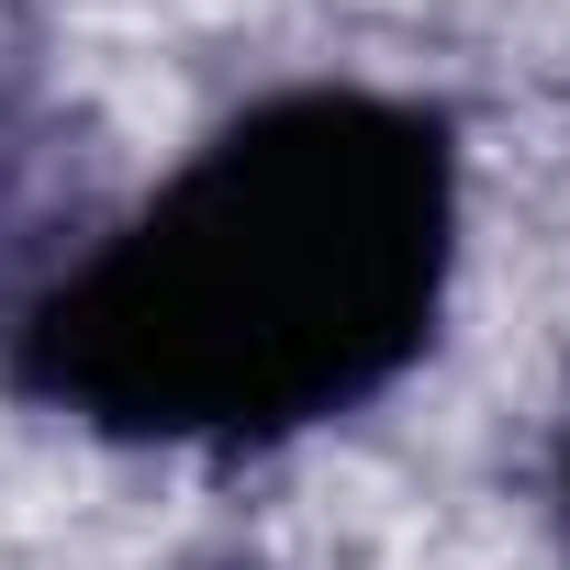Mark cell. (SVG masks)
I'll return each mask as SVG.
<instances>
[{"instance_id":"2","label":"cell","mask_w":570,"mask_h":570,"mask_svg":"<svg viewBox=\"0 0 570 570\" xmlns=\"http://www.w3.org/2000/svg\"><path fill=\"white\" fill-rule=\"evenodd\" d=\"M46 213H57V135L0 90V257H23Z\"/></svg>"},{"instance_id":"1","label":"cell","mask_w":570,"mask_h":570,"mask_svg":"<svg viewBox=\"0 0 570 570\" xmlns=\"http://www.w3.org/2000/svg\"><path fill=\"white\" fill-rule=\"evenodd\" d=\"M448 292V135L370 90L268 101L23 325V381L112 436H292L370 403Z\"/></svg>"},{"instance_id":"3","label":"cell","mask_w":570,"mask_h":570,"mask_svg":"<svg viewBox=\"0 0 570 570\" xmlns=\"http://www.w3.org/2000/svg\"><path fill=\"white\" fill-rule=\"evenodd\" d=\"M559 514H570V448H559Z\"/></svg>"}]
</instances>
